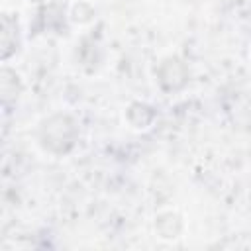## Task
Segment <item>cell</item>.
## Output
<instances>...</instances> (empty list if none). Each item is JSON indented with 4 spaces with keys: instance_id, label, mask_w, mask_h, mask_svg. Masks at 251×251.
<instances>
[{
    "instance_id": "obj_1",
    "label": "cell",
    "mask_w": 251,
    "mask_h": 251,
    "mask_svg": "<svg viewBox=\"0 0 251 251\" xmlns=\"http://www.w3.org/2000/svg\"><path fill=\"white\" fill-rule=\"evenodd\" d=\"M39 139H41L45 149H49L53 153H65L73 147V143L76 139L75 122L69 116L57 114V116H53L41 124Z\"/></svg>"
}]
</instances>
